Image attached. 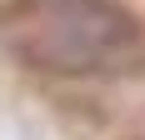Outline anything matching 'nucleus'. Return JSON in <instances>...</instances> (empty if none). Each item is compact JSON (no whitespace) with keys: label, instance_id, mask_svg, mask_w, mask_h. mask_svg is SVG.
<instances>
[{"label":"nucleus","instance_id":"obj_1","mask_svg":"<svg viewBox=\"0 0 145 140\" xmlns=\"http://www.w3.org/2000/svg\"><path fill=\"white\" fill-rule=\"evenodd\" d=\"M0 45L40 75H120L145 55V25L120 0H10Z\"/></svg>","mask_w":145,"mask_h":140}]
</instances>
